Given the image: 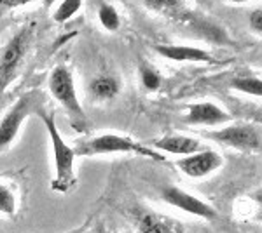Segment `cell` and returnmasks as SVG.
Instances as JSON below:
<instances>
[{
	"label": "cell",
	"mask_w": 262,
	"mask_h": 233,
	"mask_svg": "<svg viewBox=\"0 0 262 233\" xmlns=\"http://www.w3.org/2000/svg\"><path fill=\"white\" fill-rule=\"evenodd\" d=\"M37 115L42 118L46 125V131L49 134L51 145H53V155H54V169H56V176H54L51 188L54 192L67 193L75 186V172H74V162H75V153L74 148H70L63 141L58 125L54 122V117L46 110H39Z\"/></svg>",
	"instance_id": "cell-1"
},
{
	"label": "cell",
	"mask_w": 262,
	"mask_h": 233,
	"mask_svg": "<svg viewBox=\"0 0 262 233\" xmlns=\"http://www.w3.org/2000/svg\"><path fill=\"white\" fill-rule=\"evenodd\" d=\"M75 157H93V155H105V153H135L140 157H147L156 162H166V157L152 148L142 145L128 136H119V134H101L90 139V141L79 143L74 148Z\"/></svg>",
	"instance_id": "cell-2"
},
{
	"label": "cell",
	"mask_w": 262,
	"mask_h": 233,
	"mask_svg": "<svg viewBox=\"0 0 262 233\" xmlns=\"http://www.w3.org/2000/svg\"><path fill=\"white\" fill-rule=\"evenodd\" d=\"M49 91L54 99L63 107V110L69 113L72 125H74L75 129L82 131L84 127H86V113H84L81 103H79L72 71L67 68V66L60 65L51 71Z\"/></svg>",
	"instance_id": "cell-3"
},
{
	"label": "cell",
	"mask_w": 262,
	"mask_h": 233,
	"mask_svg": "<svg viewBox=\"0 0 262 233\" xmlns=\"http://www.w3.org/2000/svg\"><path fill=\"white\" fill-rule=\"evenodd\" d=\"M32 35V27H23L0 49V99H2L6 89L9 87V84L18 75L21 63L30 49Z\"/></svg>",
	"instance_id": "cell-4"
},
{
	"label": "cell",
	"mask_w": 262,
	"mask_h": 233,
	"mask_svg": "<svg viewBox=\"0 0 262 233\" xmlns=\"http://www.w3.org/2000/svg\"><path fill=\"white\" fill-rule=\"evenodd\" d=\"M42 94L39 91H28L7 110V113L0 120V151L6 150L18 136L21 125L32 113H37L42 107Z\"/></svg>",
	"instance_id": "cell-5"
},
{
	"label": "cell",
	"mask_w": 262,
	"mask_h": 233,
	"mask_svg": "<svg viewBox=\"0 0 262 233\" xmlns=\"http://www.w3.org/2000/svg\"><path fill=\"white\" fill-rule=\"evenodd\" d=\"M205 136L212 139V141H217L221 145L231 148H238V150H260V131L259 127L250 124H234L229 127H222L221 131L206 133Z\"/></svg>",
	"instance_id": "cell-6"
},
{
	"label": "cell",
	"mask_w": 262,
	"mask_h": 233,
	"mask_svg": "<svg viewBox=\"0 0 262 233\" xmlns=\"http://www.w3.org/2000/svg\"><path fill=\"white\" fill-rule=\"evenodd\" d=\"M161 198L166 204L177 207V209L184 211V213L198 216V218L203 219H208V221H213L219 216L217 211L210 204H206V202H203L201 198L194 197L191 193L184 192V190L177 188V186H166V188H163Z\"/></svg>",
	"instance_id": "cell-7"
},
{
	"label": "cell",
	"mask_w": 262,
	"mask_h": 233,
	"mask_svg": "<svg viewBox=\"0 0 262 233\" xmlns=\"http://www.w3.org/2000/svg\"><path fill=\"white\" fill-rule=\"evenodd\" d=\"M222 165V157L213 150H201L198 153L177 160V167L189 177H205Z\"/></svg>",
	"instance_id": "cell-8"
},
{
	"label": "cell",
	"mask_w": 262,
	"mask_h": 233,
	"mask_svg": "<svg viewBox=\"0 0 262 233\" xmlns=\"http://www.w3.org/2000/svg\"><path fill=\"white\" fill-rule=\"evenodd\" d=\"M231 115L210 101H201L187 107V115L184 117V122L189 125H221L231 120Z\"/></svg>",
	"instance_id": "cell-9"
},
{
	"label": "cell",
	"mask_w": 262,
	"mask_h": 233,
	"mask_svg": "<svg viewBox=\"0 0 262 233\" xmlns=\"http://www.w3.org/2000/svg\"><path fill=\"white\" fill-rule=\"evenodd\" d=\"M156 53L161 54L163 58L171 59V61H194V63H210V65H217V58L212 56L208 50H203L200 47H189V45H156Z\"/></svg>",
	"instance_id": "cell-10"
},
{
	"label": "cell",
	"mask_w": 262,
	"mask_h": 233,
	"mask_svg": "<svg viewBox=\"0 0 262 233\" xmlns=\"http://www.w3.org/2000/svg\"><path fill=\"white\" fill-rule=\"evenodd\" d=\"M152 146H154L152 150L159 151V153H171L182 157H189L203 150L201 143L198 139L189 136H180V134H171V136L156 139Z\"/></svg>",
	"instance_id": "cell-11"
},
{
	"label": "cell",
	"mask_w": 262,
	"mask_h": 233,
	"mask_svg": "<svg viewBox=\"0 0 262 233\" xmlns=\"http://www.w3.org/2000/svg\"><path fill=\"white\" fill-rule=\"evenodd\" d=\"M138 233H184V226L173 221L170 218H164L159 213L147 211L140 213L137 218Z\"/></svg>",
	"instance_id": "cell-12"
},
{
	"label": "cell",
	"mask_w": 262,
	"mask_h": 233,
	"mask_svg": "<svg viewBox=\"0 0 262 233\" xmlns=\"http://www.w3.org/2000/svg\"><path fill=\"white\" fill-rule=\"evenodd\" d=\"M88 91H90V96L95 101H100V103H107V101H112L114 97L119 94L121 91V82L117 77L108 73H103L100 77H95L88 86Z\"/></svg>",
	"instance_id": "cell-13"
},
{
	"label": "cell",
	"mask_w": 262,
	"mask_h": 233,
	"mask_svg": "<svg viewBox=\"0 0 262 233\" xmlns=\"http://www.w3.org/2000/svg\"><path fill=\"white\" fill-rule=\"evenodd\" d=\"M98 19L107 32H117L121 27V16L116 7L108 2L98 4Z\"/></svg>",
	"instance_id": "cell-14"
},
{
	"label": "cell",
	"mask_w": 262,
	"mask_h": 233,
	"mask_svg": "<svg viewBox=\"0 0 262 233\" xmlns=\"http://www.w3.org/2000/svg\"><path fill=\"white\" fill-rule=\"evenodd\" d=\"M231 87L250 96H262V80L259 77H236L231 80Z\"/></svg>",
	"instance_id": "cell-15"
},
{
	"label": "cell",
	"mask_w": 262,
	"mask_h": 233,
	"mask_svg": "<svg viewBox=\"0 0 262 233\" xmlns=\"http://www.w3.org/2000/svg\"><path fill=\"white\" fill-rule=\"evenodd\" d=\"M81 7H82L81 0H65V2H61L60 6H58L53 18L56 23H65V21L74 18V16L81 11Z\"/></svg>",
	"instance_id": "cell-16"
},
{
	"label": "cell",
	"mask_w": 262,
	"mask_h": 233,
	"mask_svg": "<svg viewBox=\"0 0 262 233\" xmlns=\"http://www.w3.org/2000/svg\"><path fill=\"white\" fill-rule=\"evenodd\" d=\"M140 80H142V86L147 89V91H158L163 84L161 75L158 73V70H154L149 65H140Z\"/></svg>",
	"instance_id": "cell-17"
},
{
	"label": "cell",
	"mask_w": 262,
	"mask_h": 233,
	"mask_svg": "<svg viewBox=\"0 0 262 233\" xmlns=\"http://www.w3.org/2000/svg\"><path fill=\"white\" fill-rule=\"evenodd\" d=\"M0 213L12 216L16 213V197L6 185L0 183Z\"/></svg>",
	"instance_id": "cell-18"
},
{
	"label": "cell",
	"mask_w": 262,
	"mask_h": 233,
	"mask_svg": "<svg viewBox=\"0 0 262 233\" xmlns=\"http://www.w3.org/2000/svg\"><path fill=\"white\" fill-rule=\"evenodd\" d=\"M250 28L257 33V35H260L262 33V11H260V7H257V9L250 14Z\"/></svg>",
	"instance_id": "cell-19"
},
{
	"label": "cell",
	"mask_w": 262,
	"mask_h": 233,
	"mask_svg": "<svg viewBox=\"0 0 262 233\" xmlns=\"http://www.w3.org/2000/svg\"><path fill=\"white\" fill-rule=\"evenodd\" d=\"M23 4H27L25 2V0H18V2H6V0H4V2H0V6H12V7H16V6H23Z\"/></svg>",
	"instance_id": "cell-20"
},
{
	"label": "cell",
	"mask_w": 262,
	"mask_h": 233,
	"mask_svg": "<svg viewBox=\"0 0 262 233\" xmlns=\"http://www.w3.org/2000/svg\"><path fill=\"white\" fill-rule=\"evenodd\" d=\"M103 233H114V231H103Z\"/></svg>",
	"instance_id": "cell-21"
}]
</instances>
